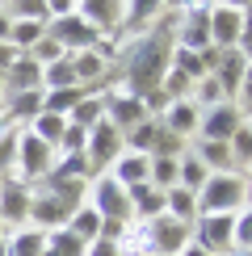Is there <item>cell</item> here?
Here are the masks:
<instances>
[{
	"label": "cell",
	"instance_id": "cell-1",
	"mask_svg": "<svg viewBox=\"0 0 252 256\" xmlns=\"http://www.w3.org/2000/svg\"><path fill=\"white\" fill-rule=\"evenodd\" d=\"M168 55H172V30H156V34L139 38L126 50V68H122V84L143 97V92L160 88L164 72H168Z\"/></svg>",
	"mask_w": 252,
	"mask_h": 256
},
{
	"label": "cell",
	"instance_id": "cell-2",
	"mask_svg": "<svg viewBox=\"0 0 252 256\" xmlns=\"http://www.w3.org/2000/svg\"><path fill=\"white\" fill-rule=\"evenodd\" d=\"M248 202V176L227 168V172H210L206 185L198 189V214H236Z\"/></svg>",
	"mask_w": 252,
	"mask_h": 256
},
{
	"label": "cell",
	"instance_id": "cell-3",
	"mask_svg": "<svg viewBox=\"0 0 252 256\" xmlns=\"http://www.w3.org/2000/svg\"><path fill=\"white\" fill-rule=\"evenodd\" d=\"M55 147L50 143H42L38 134H30V130H17V156H13V172L8 176H17V180H26V185H34V180H42L50 172V164H55Z\"/></svg>",
	"mask_w": 252,
	"mask_h": 256
},
{
	"label": "cell",
	"instance_id": "cell-4",
	"mask_svg": "<svg viewBox=\"0 0 252 256\" xmlns=\"http://www.w3.org/2000/svg\"><path fill=\"white\" fill-rule=\"evenodd\" d=\"M168 30H172V42L185 46V50H198L202 55L206 46H214L210 42V0H194L185 13H176V21Z\"/></svg>",
	"mask_w": 252,
	"mask_h": 256
},
{
	"label": "cell",
	"instance_id": "cell-5",
	"mask_svg": "<svg viewBox=\"0 0 252 256\" xmlns=\"http://www.w3.org/2000/svg\"><path fill=\"white\" fill-rule=\"evenodd\" d=\"M122 152H126V134H122L110 118H101V122L88 130V143H84V160H88L92 176H97V172H110V164H114Z\"/></svg>",
	"mask_w": 252,
	"mask_h": 256
},
{
	"label": "cell",
	"instance_id": "cell-6",
	"mask_svg": "<svg viewBox=\"0 0 252 256\" xmlns=\"http://www.w3.org/2000/svg\"><path fill=\"white\" fill-rule=\"evenodd\" d=\"M88 206L97 210L101 218H118V222H130V194L114 180L110 172H97L88 180Z\"/></svg>",
	"mask_w": 252,
	"mask_h": 256
},
{
	"label": "cell",
	"instance_id": "cell-7",
	"mask_svg": "<svg viewBox=\"0 0 252 256\" xmlns=\"http://www.w3.org/2000/svg\"><path fill=\"white\" fill-rule=\"evenodd\" d=\"M46 34L59 42L68 55H76V50H88V46H101L105 34L97 26H88L80 13H68V17H55V21H46Z\"/></svg>",
	"mask_w": 252,
	"mask_h": 256
},
{
	"label": "cell",
	"instance_id": "cell-8",
	"mask_svg": "<svg viewBox=\"0 0 252 256\" xmlns=\"http://www.w3.org/2000/svg\"><path fill=\"white\" fill-rule=\"evenodd\" d=\"M240 126H244V110H240L236 101H218V105H206V110H202L194 138H214V143H227Z\"/></svg>",
	"mask_w": 252,
	"mask_h": 256
},
{
	"label": "cell",
	"instance_id": "cell-9",
	"mask_svg": "<svg viewBox=\"0 0 252 256\" xmlns=\"http://www.w3.org/2000/svg\"><path fill=\"white\" fill-rule=\"evenodd\" d=\"M231 231H236V214H198L189 227V240L202 244L210 256L231 252Z\"/></svg>",
	"mask_w": 252,
	"mask_h": 256
},
{
	"label": "cell",
	"instance_id": "cell-10",
	"mask_svg": "<svg viewBox=\"0 0 252 256\" xmlns=\"http://www.w3.org/2000/svg\"><path fill=\"white\" fill-rule=\"evenodd\" d=\"M30 202H34V185L17 176H4L0 180V227H26L30 222Z\"/></svg>",
	"mask_w": 252,
	"mask_h": 256
},
{
	"label": "cell",
	"instance_id": "cell-11",
	"mask_svg": "<svg viewBox=\"0 0 252 256\" xmlns=\"http://www.w3.org/2000/svg\"><path fill=\"white\" fill-rule=\"evenodd\" d=\"M110 55H114V46H110V42H101V46H88V50H76V55H68L80 88L97 92L101 84H105V76H110Z\"/></svg>",
	"mask_w": 252,
	"mask_h": 256
},
{
	"label": "cell",
	"instance_id": "cell-12",
	"mask_svg": "<svg viewBox=\"0 0 252 256\" xmlns=\"http://www.w3.org/2000/svg\"><path fill=\"white\" fill-rule=\"evenodd\" d=\"M105 118H110L118 130H134L139 122H147V110H143V97H134L126 84H114L110 92H105Z\"/></svg>",
	"mask_w": 252,
	"mask_h": 256
},
{
	"label": "cell",
	"instance_id": "cell-13",
	"mask_svg": "<svg viewBox=\"0 0 252 256\" xmlns=\"http://www.w3.org/2000/svg\"><path fill=\"white\" fill-rule=\"evenodd\" d=\"M244 30V13L240 8H227V4H214L210 0V42L218 50H236V38Z\"/></svg>",
	"mask_w": 252,
	"mask_h": 256
},
{
	"label": "cell",
	"instance_id": "cell-14",
	"mask_svg": "<svg viewBox=\"0 0 252 256\" xmlns=\"http://www.w3.org/2000/svg\"><path fill=\"white\" fill-rule=\"evenodd\" d=\"M68 218H72V210L63 206V202L55 194H34V202H30V227H38V231H59V227H68Z\"/></svg>",
	"mask_w": 252,
	"mask_h": 256
},
{
	"label": "cell",
	"instance_id": "cell-15",
	"mask_svg": "<svg viewBox=\"0 0 252 256\" xmlns=\"http://www.w3.org/2000/svg\"><path fill=\"white\" fill-rule=\"evenodd\" d=\"M198 118H202V110H198L194 101H172V105L164 110L160 126H164L168 134H176V138H185V143H189V138L198 134Z\"/></svg>",
	"mask_w": 252,
	"mask_h": 256
},
{
	"label": "cell",
	"instance_id": "cell-16",
	"mask_svg": "<svg viewBox=\"0 0 252 256\" xmlns=\"http://www.w3.org/2000/svg\"><path fill=\"white\" fill-rule=\"evenodd\" d=\"M164 13V0H122V21H118V30L122 34H134V30H147V26H156Z\"/></svg>",
	"mask_w": 252,
	"mask_h": 256
},
{
	"label": "cell",
	"instance_id": "cell-17",
	"mask_svg": "<svg viewBox=\"0 0 252 256\" xmlns=\"http://www.w3.org/2000/svg\"><path fill=\"white\" fill-rule=\"evenodd\" d=\"M244 68H248V59L240 55V50H218V63H214V72H210V76L218 80V88H223L227 101H236L240 80H244Z\"/></svg>",
	"mask_w": 252,
	"mask_h": 256
},
{
	"label": "cell",
	"instance_id": "cell-18",
	"mask_svg": "<svg viewBox=\"0 0 252 256\" xmlns=\"http://www.w3.org/2000/svg\"><path fill=\"white\" fill-rule=\"evenodd\" d=\"M126 194H130V218L152 222V218H160V214H164V189H156L152 180H143V185H130Z\"/></svg>",
	"mask_w": 252,
	"mask_h": 256
},
{
	"label": "cell",
	"instance_id": "cell-19",
	"mask_svg": "<svg viewBox=\"0 0 252 256\" xmlns=\"http://www.w3.org/2000/svg\"><path fill=\"white\" fill-rule=\"evenodd\" d=\"M147 168H152V156H143V152H122V156L110 164V176L118 180L122 189H130V185H143V180H147Z\"/></svg>",
	"mask_w": 252,
	"mask_h": 256
},
{
	"label": "cell",
	"instance_id": "cell-20",
	"mask_svg": "<svg viewBox=\"0 0 252 256\" xmlns=\"http://www.w3.org/2000/svg\"><path fill=\"white\" fill-rule=\"evenodd\" d=\"M76 13L88 21V26H97L101 34H110V30H118V21H122V0H80Z\"/></svg>",
	"mask_w": 252,
	"mask_h": 256
},
{
	"label": "cell",
	"instance_id": "cell-21",
	"mask_svg": "<svg viewBox=\"0 0 252 256\" xmlns=\"http://www.w3.org/2000/svg\"><path fill=\"white\" fill-rule=\"evenodd\" d=\"M4 252L8 256H42L46 252V231H38V227H13L4 236Z\"/></svg>",
	"mask_w": 252,
	"mask_h": 256
},
{
	"label": "cell",
	"instance_id": "cell-22",
	"mask_svg": "<svg viewBox=\"0 0 252 256\" xmlns=\"http://www.w3.org/2000/svg\"><path fill=\"white\" fill-rule=\"evenodd\" d=\"M42 189L55 194L68 210H76V206L88 202V180H84V176H46V180H42Z\"/></svg>",
	"mask_w": 252,
	"mask_h": 256
},
{
	"label": "cell",
	"instance_id": "cell-23",
	"mask_svg": "<svg viewBox=\"0 0 252 256\" xmlns=\"http://www.w3.org/2000/svg\"><path fill=\"white\" fill-rule=\"evenodd\" d=\"M4 84H8V92H30V88H42V68L30 55H17L13 59V68L4 72ZM4 92V97H8Z\"/></svg>",
	"mask_w": 252,
	"mask_h": 256
},
{
	"label": "cell",
	"instance_id": "cell-24",
	"mask_svg": "<svg viewBox=\"0 0 252 256\" xmlns=\"http://www.w3.org/2000/svg\"><path fill=\"white\" fill-rule=\"evenodd\" d=\"M4 110H8V122L21 126V122H34L38 114H42V88H30V92H8V101H4Z\"/></svg>",
	"mask_w": 252,
	"mask_h": 256
},
{
	"label": "cell",
	"instance_id": "cell-25",
	"mask_svg": "<svg viewBox=\"0 0 252 256\" xmlns=\"http://www.w3.org/2000/svg\"><path fill=\"white\" fill-rule=\"evenodd\" d=\"M189 152L202 160L210 172H227V168H236V164H231V147L227 143H214V138H189Z\"/></svg>",
	"mask_w": 252,
	"mask_h": 256
},
{
	"label": "cell",
	"instance_id": "cell-26",
	"mask_svg": "<svg viewBox=\"0 0 252 256\" xmlns=\"http://www.w3.org/2000/svg\"><path fill=\"white\" fill-rule=\"evenodd\" d=\"M164 214L168 218H181V222H194L198 218V194H189L185 185L164 189Z\"/></svg>",
	"mask_w": 252,
	"mask_h": 256
},
{
	"label": "cell",
	"instance_id": "cell-27",
	"mask_svg": "<svg viewBox=\"0 0 252 256\" xmlns=\"http://www.w3.org/2000/svg\"><path fill=\"white\" fill-rule=\"evenodd\" d=\"M84 97H88V88H80V84H72V88H46V92H42V110H46V114H63V118H68Z\"/></svg>",
	"mask_w": 252,
	"mask_h": 256
},
{
	"label": "cell",
	"instance_id": "cell-28",
	"mask_svg": "<svg viewBox=\"0 0 252 256\" xmlns=\"http://www.w3.org/2000/svg\"><path fill=\"white\" fill-rule=\"evenodd\" d=\"M147 180H152L156 189H172V185H181V156H152Z\"/></svg>",
	"mask_w": 252,
	"mask_h": 256
},
{
	"label": "cell",
	"instance_id": "cell-29",
	"mask_svg": "<svg viewBox=\"0 0 252 256\" xmlns=\"http://www.w3.org/2000/svg\"><path fill=\"white\" fill-rule=\"evenodd\" d=\"M168 68H172V72H181L189 84H198L202 76H210V72H206V63H202V55H198V50L176 46V42H172V55H168Z\"/></svg>",
	"mask_w": 252,
	"mask_h": 256
},
{
	"label": "cell",
	"instance_id": "cell-30",
	"mask_svg": "<svg viewBox=\"0 0 252 256\" xmlns=\"http://www.w3.org/2000/svg\"><path fill=\"white\" fill-rule=\"evenodd\" d=\"M101 118H105V92H88V97H84L76 110L68 114V122H72V126H80V130H92Z\"/></svg>",
	"mask_w": 252,
	"mask_h": 256
},
{
	"label": "cell",
	"instance_id": "cell-31",
	"mask_svg": "<svg viewBox=\"0 0 252 256\" xmlns=\"http://www.w3.org/2000/svg\"><path fill=\"white\" fill-rule=\"evenodd\" d=\"M68 231H72V236H80L84 244H92V240L101 236V214L88 206V202H84V206H76V210H72V218H68Z\"/></svg>",
	"mask_w": 252,
	"mask_h": 256
},
{
	"label": "cell",
	"instance_id": "cell-32",
	"mask_svg": "<svg viewBox=\"0 0 252 256\" xmlns=\"http://www.w3.org/2000/svg\"><path fill=\"white\" fill-rule=\"evenodd\" d=\"M26 130H30V134H38L42 143L59 147V138H63V130H68V118H63V114H46V110H42L38 118H34V122L26 126Z\"/></svg>",
	"mask_w": 252,
	"mask_h": 256
},
{
	"label": "cell",
	"instance_id": "cell-33",
	"mask_svg": "<svg viewBox=\"0 0 252 256\" xmlns=\"http://www.w3.org/2000/svg\"><path fill=\"white\" fill-rule=\"evenodd\" d=\"M156 138H160V118H147V122L134 126V130H126V152L152 156L156 152Z\"/></svg>",
	"mask_w": 252,
	"mask_h": 256
},
{
	"label": "cell",
	"instance_id": "cell-34",
	"mask_svg": "<svg viewBox=\"0 0 252 256\" xmlns=\"http://www.w3.org/2000/svg\"><path fill=\"white\" fill-rule=\"evenodd\" d=\"M42 256H84V240L72 236L68 227L46 231V252H42Z\"/></svg>",
	"mask_w": 252,
	"mask_h": 256
},
{
	"label": "cell",
	"instance_id": "cell-35",
	"mask_svg": "<svg viewBox=\"0 0 252 256\" xmlns=\"http://www.w3.org/2000/svg\"><path fill=\"white\" fill-rule=\"evenodd\" d=\"M206 176H210V168L189 152V143H185V152H181V185L189 189V194H198V189L206 185Z\"/></svg>",
	"mask_w": 252,
	"mask_h": 256
},
{
	"label": "cell",
	"instance_id": "cell-36",
	"mask_svg": "<svg viewBox=\"0 0 252 256\" xmlns=\"http://www.w3.org/2000/svg\"><path fill=\"white\" fill-rule=\"evenodd\" d=\"M42 34H46V21H13V30H8V42H13L21 55H26V50L34 46Z\"/></svg>",
	"mask_w": 252,
	"mask_h": 256
},
{
	"label": "cell",
	"instance_id": "cell-37",
	"mask_svg": "<svg viewBox=\"0 0 252 256\" xmlns=\"http://www.w3.org/2000/svg\"><path fill=\"white\" fill-rule=\"evenodd\" d=\"M227 147H231V164L236 168H252V126L248 122L227 138Z\"/></svg>",
	"mask_w": 252,
	"mask_h": 256
},
{
	"label": "cell",
	"instance_id": "cell-38",
	"mask_svg": "<svg viewBox=\"0 0 252 256\" xmlns=\"http://www.w3.org/2000/svg\"><path fill=\"white\" fill-rule=\"evenodd\" d=\"M26 55H30V59H34V63H38V68H50V63H59V59H68V50H63V46H59V42H55V38H50V34H42V38L34 42V46H30V50H26Z\"/></svg>",
	"mask_w": 252,
	"mask_h": 256
},
{
	"label": "cell",
	"instance_id": "cell-39",
	"mask_svg": "<svg viewBox=\"0 0 252 256\" xmlns=\"http://www.w3.org/2000/svg\"><path fill=\"white\" fill-rule=\"evenodd\" d=\"M76 84V72H72V59H59L50 68H42V92L46 88H72Z\"/></svg>",
	"mask_w": 252,
	"mask_h": 256
},
{
	"label": "cell",
	"instance_id": "cell-40",
	"mask_svg": "<svg viewBox=\"0 0 252 256\" xmlns=\"http://www.w3.org/2000/svg\"><path fill=\"white\" fill-rule=\"evenodd\" d=\"M231 252H252V206L236 210V231H231Z\"/></svg>",
	"mask_w": 252,
	"mask_h": 256
},
{
	"label": "cell",
	"instance_id": "cell-41",
	"mask_svg": "<svg viewBox=\"0 0 252 256\" xmlns=\"http://www.w3.org/2000/svg\"><path fill=\"white\" fill-rule=\"evenodd\" d=\"M17 130H21V126H13V122H4V126H0V176H8V172H13V156H17Z\"/></svg>",
	"mask_w": 252,
	"mask_h": 256
},
{
	"label": "cell",
	"instance_id": "cell-42",
	"mask_svg": "<svg viewBox=\"0 0 252 256\" xmlns=\"http://www.w3.org/2000/svg\"><path fill=\"white\" fill-rule=\"evenodd\" d=\"M84 143H88V130H80V126L68 122V130H63V138H59L55 152H59V156H76V152H84Z\"/></svg>",
	"mask_w": 252,
	"mask_h": 256
},
{
	"label": "cell",
	"instance_id": "cell-43",
	"mask_svg": "<svg viewBox=\"0 0 252 256\" xmlns=\"http://www.w3.org/2000/svg\"><path fill=\"white\" fill-rule=\"evenodd\" d=\"M84 256H126V248L114 240H92V244H84Z\"/></svg>",
	"mask_w": 252,
	"mask_h": 256
},
{
	"label": "cell",
	"instance_id": "cell-44",
	"mask_svg": "<svg viewBox=\"0 0 252 256\" xmlns=\"http://www.w3.org/2000/svg\"><path fill=\"white\" fill-rule=\"evenodd\" d=\"M236 50L252 63V8L244 13V30H240V38H236Z\"/></svg>",
	"mask_w": 252,
	"mask_h": 256
},
{
	"label": "cell",
	"instance_id": "cell-45",
	"mask_svg": "<svg viewBox=\"0 0 252 256\" xmlns=\"http://www.w3.org/2000/svg\"><path fill=\"white\" fill-rule=\"evenodd\" d=\"M76 4H80V0H42V8H46V21H55V17H68V13H76Z\"/></svg>",
	"mask_w": 252,
	"mask_h": 256
},
{
	"label": "cell",
	"instance_id": "cell-46",
	"mask_svg": "<svg viewBox=\"0 0 252 256\" xmlns=\"http://www.w3.org/2000/svg\"><path fill=\"white\" fill-rule=\"evenodd\" d=\"M236 105H240V110H252V63H248V68H244V80H240V92H236Z\"/></svg>",
	"mask_w": 252,
	"mask_h": 256
},
{
	"label": "cell",
	"instance_id": "cell-47",
	"mask_svg": "<svg viewBox=\"0 0 252 256\" xmlns=\"http://www.w3.org/2000/svg\"><path fill=\"white\" fill-rule=\"evenodd\" d=\"M21 55V50L13 46V42H0V72H8V68H13V59Z\"/></svg>",
	"mask_w": 252,
	"mask_h": 256
},
{
	"label": "cell",
	"instance_id": "cell-48",
	"mask_svg": "<svg viewBox=\"0 0 252 256\" xmlns=\"http://www.w3.org/2000/svg\"><path fill=\"white\" fill-rule=\"evenodd\" d=\"M8 30H13V17H8V8H0V42H8Z\"/></svg>",
	"mask_w": 252,
	"mask_h": 256
},
{
	"label": "cell",
	"instance_id": "cell-49",
	"mask_svg": "<svg viewBox=\"0 0 252 256\" xmlns=\"http://www.w3.org/2000/svg\"><path fill=\"white\" fill-rule=\"evenodd\" d=\"M176 256H210V252L202 248V244H194V240H189V244H185V248H181V252H176Z\"/></svg>",
	"mask_w": 252,
	"mask_h": 256
},
{
	"label": "cell",
	"instance_id": "cell-50",
	"mask_svg": "<svg viewBox=\"0 0 252 256\" xmlns=\"http://www.w3.org/2000/svg\"><path fill=\"white\" fill-rule=\"evenodd\" d=\"M214 4H227V8H240V13H248L252 0H214Z\"/></svg>",
	"mask_w": 252,
	"mask_h": 256
},
{
	"label": "cell",
	"instance_id": "cell-51",
	"mask_svg": "<svg viewBox=\"0 0 252 256\" xmlns=\"http://www.w3.org/2000/svg\"><path fill=\"white\" fill-rule=\"evenodd\" d=\"M189 4H194V0H164V8H172V13H185Z\"/></svg>",
	"mask_w": 252,
	"mask_h": 256
},
{
	"label": "cell",
	"instance_id": "cell-52",
	"mask_svg": "<svg viewBox=\"0 0 252 256\" xmlns=\"http://www.w3.org/2000/svg\"><path fill=\"white\" fill-rule=\"evenodd\" d=\"M4 92H8V84H4V72H0V101H4Z\"/></svg>",
	"mask_w": 252,
	"mask_h": 256
},
{
	"label": "cell",
	"instance_id": "cell-53",
	"mask_svg": "<svg viewBox=\"0 0 252 256\" xmlns=\"http://www.w3.org/2000/svg\"><path fill=\"white\" fill-rule=\"evenodd\" d=\"M8 122V110H4V101H0V126H4Z\"/></svg>",
	"mask_w": 252,
	"mask_h": 256
},
{
	"label": "cell",
	"instance_id": "cell-54",
	"mask_svg": "<svg viewBox=\"0 0 252 256\" xmlns=\"http://www.w3.org/2000/svg\"><path fill=\"white\" fill-rule=\"evenodd\" d=\"M0 256H8V252H4V231H0Z\"/></svg>",
	"mask_w": 252,
	"mask_h": 256
},
{
	"label": "cell",
	"instance_id": "cell-55",
	"mask_svg": "<svg viewBox=\"0 0 252 256\" xmlns=\"http://www.w3.org/2000/svg\"><path fill=\"white\" fill-rule=\"evenodd\" d=\"M244 122H248V126H252V110H248V114H244Z\"/></svg>",
	"mask_w": 252,
	"mask_h": 256
},
{
	"label": "cell",
	"instance_id": "cell-56",
	"mask_svg": "<svg viewBox=\"0 0 252 256\" xmlns=\"http://www.w3.org/2000/svg\"><path fill=\"white\" fill-rule=\"evenodd\" d=\"M236 256H252V252H236Z\"/></svg>",
	"mask_w": 252,
	"mask_h": 256
},
{
	"label": "cell",
	"instance_id": "cell-57",
	"mask_svg": "<svg viewBox=\"0 0 252 256\" xmlns=\"http://www.w3.org/2000/svg\"><path fill=\"white\" fill-rule=\"evenodd\" d=\"M4 4H8V0H0V8H4Z\"/></svg>",
	"mask_w": 252,
	"mask_h": 256
},
{
	"label": "cell",
	"instance_id": "cell-58",
	"mask_svg": "<svg viewBox=\"0 0 252 256\" xmlns=\"http://www.w3.org/2000/svg\"><path fill=\"white\" fill-rule=\"evenodd\" d=\"M147 256H160V252H147Z\"/></svg>",
	"mask_w": 252,
	"mask_h": 256
},
{
	"label": "cell",
	"instance_id": "cell-59",
	"mask_svg": "<svg viewBox=\"0 0 252 256\" xmlns=\"http://www.w3.org/2000/svg\"><path fill=\"white\" fill-rule=\"evenodd\" d=\"M223 256H236V252H223Z\"/></svg>",
	"mask_w": 252,
	"mask_h": 256
},
{
	"label": "cell",
	"instance_id": "cell-60",
	"mask_svg": "<svg viewBox=\"0 0 252 256\" xmlns=\"http://www.w3.org/2000/svg\"><path fill=\"white\" fill-rule=\"evenodd\" d=\"M0 180H4V176H0Z\"/></svg>",
	"mask_w": 252,
	"mask_h": 256
},
{
	"label": "cell",
	"instance_id": "cell-61",
	"mask_svg": "<svg viewBox=\"0 0 252 256\" xmlns=\"http://www.w3.org/2000/svg\"><path fill=\"white\" fill-rule=\"evenodd\" d=\"M248 189H252V185H248Z\"/></svg>",
	"mask_w": 252,
	"mask_h": 256
}]
</instances>
